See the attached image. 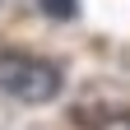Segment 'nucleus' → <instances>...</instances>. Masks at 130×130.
<instances>
[{"mask_svg": "<svg viewBox=\"0 0 130 130\" xmlns=\"http://www.w3.org/2000/svg\"><path fill=\"white\" fill-rule=\"evenodd\" d=\"M60 70L51 60H37V56H23V51H5L0 56V88L19 102H56L60 98Z\"/></svg>", "mask_w": 130, "mask_h": 130, "instance_id": "nucleus-1", "label": "nucleus"}, {"mask_svg": "<svg viewBox=\"0 0 130 130\" xmlns=\"http://www.w3.org/2000/svg\"><path fill=\"white\" fill-rule=\"evenodd\" d=\"M98 130H130V111H121V116H107Z\"/></svg>", "mask_w": 130, "mask_h": 130, "instance_id": "nucleus-3", "label": "nucleus"}, {"mask_svg": "<svg viewBox=\"0 0 130 130\" xmlns=\"http://www.w3.org/2000/svg\"><path fill=\"white\" fill-rule=\"evenodd\" d=\"M37 9L46 14V19L65 23V19H74V14H79V0H37Z\"/></svg>", "mask_w": 130, "mask_h": 130, "instance_id": "nucleus-2", "label": "nucleus"}]
</instances>
